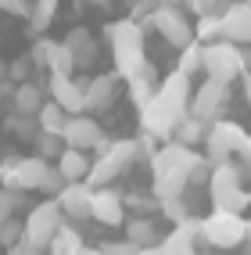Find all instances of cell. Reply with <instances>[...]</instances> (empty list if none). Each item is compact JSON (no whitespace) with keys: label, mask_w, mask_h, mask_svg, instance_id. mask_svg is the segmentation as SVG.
I'll list each match as a JSON object with an SVG mask.
<instances>
[{"label":"cell","mask_w":251,"mask_h":255,"mask_svg":"<svg viewBox=\"0 0 251 255\" xmlns=\"http://www.w3.org/2000/svg\"><path fill=\"white\" fill-rule=\"evenodd\" d=\"M248 237V219L244 216H230V212H212L201 219V241L219 248V252H230L237 248Z\"/></svg>","instance_id":"cell-7"},{"label":"cell","mask_w":251,"mask_h":255,"mask_svg":"<svg viewBox=\"0 0 251 255\" xmlns=\"http://www.w3.org/2000/svg\"><path fill=\"white\" fill-rule=\"evenodd\" d=\"M25 252H29V245H25V241H22V245H14V248H7V255H25Z\"/></svg>","instance_id":"cell-43"},{"label":"cell","mask_w":251,"mask_h":255,"mask_svg":"<svg viewBox=\"0 0 251 255\" xmlns=\"http://www.w3.org/2000/svg\"><path fill=\"white\" fill-rule=\"evenodd\" d=\"M201 155L183 144H162L155 155H151V169H155V187H151V194L162 201H172V198H183V191L190 187V173L197 169Z\"/></svg>","instance_id":"cell-1"},{"label":"cell","mask_w":251,"mask_h":255,"mask_svg":"<svg viewBox=\"0 0 251 255\" xmlns=\"http://www.w3.org/2000/svg\"><path fill=\"white\" fill-rule=\"evenodd\" d=\"M248 72V54H244V47L237 43H208L205 47V76L212 83H223V87H230L233 79H244Z\"/></svg>","instance_id":"cell-5"},{"label":"cell","mask_w":251,"mask_h":255,"mask_svg":"<svg viewBox=\"0 0 251 255\" xmlns=\"http://www.w3.org/2000/svg\"><path fill=\"white\" fill-rule=\"evenodd\" d=\"M155 97L162 105H169V108L187 115L190 112V97H194V79H187L183 72H169L165 79H158V94Z\"/></svg>","instance_id":"cell-15"},{"label":"cell","mask_w":251,"mask_h":255,"mask_svg":"<svg viewBox=\"0 0 251 255\" xmlns=\"http://www.w3.org/2000/svg\"><path fill=\"white\" fill-rule=\"evenodd\" d=\"M140 155V144L137 140H115L111 144V151L104 158H93V165H90V176H86V183L93 187V191H100V187H111V180L122 173V169Z\"/></svg>","instance_id":"cell-9"},{"label":"cell","mask_w":251,"mask_h":255,"mask_svg":"<svg viewBox=\"0 0 251 255\" xmlns=\"http://www.w3.org/2000/svg\"><path fill=\"white\" fill-rule=\"evenodd\" d=\"M244 165H248V173H251V144L244 147Z\"/></svg>","instance_id":"cell-45"},{"label":"cell","mask_w":251,"mask_h":255,"mask_svg":"<svg viewBox=\"0 0 251 255\" xmlns=\"http://www.w3.org/2000/svg\"><path fill=\"white\" fill-rule=\"evenodd\" d=\"M208 198H212V212H230V216H241V212L251 205V191H244L241 169L233 165V162L212 169Z\"/></svg>","instance_id":"cell-3"},{"label":"cell","mask_w":251,"mask_h":255,"mask_svg":"<svg viewBox=\"0 0 251 255\" xmlns=\"http://www.w3.org/2000/svg\"><path fill=\"white\" fill-rule=\"evenodd\" d=\"M244 241H251V219H248V237H244Z\"/></svg>","instance_id":"cell-49"},{"label":"cell","mask_w":251,"mask_h":255,"mask_svg":"<svg viewBox=\"0 0 251 255\" xmlns=\"http://www.w3.org/2000/svg\"><path fill=\"white\" fill-rule=\"evenodd\" d=\"M79 255H104V252H100V248H90V245H86V248H83Z\"/></svg>","instance_id":"cell-46"},{"label":"cell","mask_w":251,"mask_h":255,"mask_svg":"<svg viewBox=\"0 0 251 255\" xmlns=\"http://www.w3.org/2000/svg\"><path fill=\"white\" fill-rule=\"evenodd\" d=\"M0 11H7V14H14V18H32V4L29 0H0Z\"/></svg>","instance_id":"cell-40"},{"label":"cell","mask_w":251,"mask_h":255,"mask_svg":"<svg viewBox=\"0 0 251 255\" xmlns=\"http://www.w3.org/2000/svg\"><path fill=\"white\" fill-rule=\"evenodd\" d=\"M54 18H58V4L54 0H40V4H32V18H29V29L36 32V40L43 36V32L54 25Z\"/></svg>","instance_id":"cell-28"},{"label":"cell","mask_w":251,"mask_h":255,"mask_svg":"<svg viewBox=\"0 0 251 255\" xmlns=\"http://www.w3.org/2000/svg\"><path fill=\"white\" fill-rule=\"evenodd\" d=\"M18 162H22V155H4L0 158V191L18 194Z\"/></svg>","instance_id":"cell-31"},{"label":"cell","mask_w":251,"mask_h":255,"mask_svg":"<svg viewBox=\"0 0 251 255\" xmlns=\"http://www.w3.org/2000/svg\"><path fill=\"white\" fill-rule=\"evenodd\" d=\"M47 173H50V162H43L40 155H32V158H22V162H18V194L40 191Z\"/></svg>","instance_id":"cell-23"},{"label":"cell","mask_w":251,"mask_h":255,"mask_svg":"<svg viewBox=\"0 0 251 255\" xmlns=\"http://www.w3.org/2000/svg\"><path fill=\"white\" fill-rule=\"evenodd\" d=\"M176 72H183L187 79H194L197 72H205V47H201L197 40L190 47H183L179 50V65H176Z\"/></svg>","instance_id":"cell-27"},{"label":"cell","mask_w":251,"mask_h":255,"mask_svg":"<svg viewBox=\"0 0 251 255\" xmlns=\"http://www.w3.org/2000/svg\"><path fill=\"white\" fill-rule=\"evenodd\" d=\"M205 137H208V126L187 115V119H183V123L176 126V137H172V140H176V144H183V147H194V144H201Z\"/></svg>","instance_id":"cell-29"},{"label":"cell","mask_w":251,"mask_h":255,"mask_svg":"<svg viewBox=\"0 0 251 255\" xmlns=\"http://www.w3.org/2000/svg\"><path fill=\"white\" fill-rule=\"evenodd\" d=\"M100 252L104 255H140V248H133L129 241H108V245H100Z\"/></svg>","instance_id":"cell-41"},{"label":"cell","mask_w":251,"mask_h":255,"mask_svg":"<svg viewBox=\"0 0 251 255\" xmlns=\"http://www.w3.org/2000/svg\"><path fill=\"white\" fill-rule=\"evenodd\" d=\"M65 123H69V115H65L54 101H47V105L40 108V115H36V126H40V133H47V137H61Z\"/></svg>","instance_id":"cell-25"},{"label":"cell","mask_w":251,"mask_h":255,"mask_svg":"<svg viewBox=\"0 0 251 255\" xmlns=\"http://www.w3.org/2000/svg\"><path fill=\"white\" fill-rule=\"evenodd\" d=\"M83 248V237H79V230L76 227H61L58 234H54V241H50V248H47V255H79Z\"/></svg>","instance_id":"cell-26"},{"label":"cell","mask_w":251,"mask_h":255,"mask_svg":"<svg viewBox=\"0 0 251 255\" xmlns=\"http://www.w3.org/2000/svg\"><path fill=\"white\" fill-rule=\"evenodd\" d=\"M151 25L158 29L162 40H169L172 47H190L194 43V22L183 4H158L155 14H151Z\"/></svg>","instance_id":"cell-8"},{"label":"cell","mask_w":251,"mask_h":255,"mask_svg":"<svg viewBox=\"0 0 251 255\" xmlns=\"http://www.w3.org/2000/svg\"><path fill=\"white\" fill-rule=\"evenodd\" d=\"M47 72H50V79H72L76 76V58L61 40L54 43V50H50V58H47Z\"/></svg>","instance_id":"cell-24"},{"label":"cell","mask_w":251,"mask_h":255,"mask_svg":"<svg viewBox=\"0 0 251 255\" xmlns=\"http://www.w3.org/2000/svg\"><path fill=\"white\" fill-rule=\"evenodd\" d=\"M158 212H162V216H165V219L172 223V230H176V227H183V223L190 219V209H187V201H183V198L162 201V205H158Z\"/></svg>","instance_id":"cell-34"},{"label":"cell","mask_w":251,"mask_h":255,"mask_svg":"<svg viewBox=\"0 0 251 255\" xmlns=\"http://www.w3.org/2000/svg\"><path fill=\"white\" fill-rule=\"evenodd\" d=\"M43 105H47V101H43V90L36 87V83H22V87H14V97H11V115L36 119Z\"/></svg>","instance_id":"cell-20"},{"label":"cell","mask_w":251,"mask_h":255,"mask_svg":"<svg viewBox=\"0 0 251 255\" xmlns=\"http://www.w3.org/2000/svg\"><path fill=\"white\" fill-rule=\"evenodd\" d=\"M61 140H65V147L90 155V151H93L100 140H104V129H100V123H97L93 115H72L69 123H65Z\"/></svg>","instance_id":"cell-13"},{"label":"cell","mask_w":251,"mask_h":255,"mask_svg":"<svg viewBox=\"0 0 251 255\" xmlns=\"http://www.w3.org/2000/svg\"><path fill=\"white\" fill-rule=\"evenodd\" d=\"M226 97H230V87L205 79V83L194 90V97H190V112H187V115L197 119V123H205V126H212V123H219V119H223Z\"/></svg>","instance_id":"cell-10"},{"label":"cell","mask_w":251,"mask_h":255,"mask_svg":"<svg viewBox=\"0 0 251 255\" xmlns=\"http://www.w3.org/2000/svg\"><path fill=\"white\" fill-rule=\"evenodd\" d=\"M0 97H4V101H11V97H14V83H11V79L0 83Z\"/></svg>","instance_id":"cell-42"},{"label":"cell","mask_w":251,"mask_h":255,"mask_svg":"<svg viewBox=\"0 0 251 255\" xmlns=\"http://www.w3.org/2000/svg\"><path fill=\"white\" fill-rule=\"evenodd\" d=\"M86 87H90V76H72V79H50L47 90L50 101L65 112V115H83L86 112Z\"/></svg>","instance_id":"cell-12"},{"label":"cell","mask_w":251,"mask_h":255,"mask_svg":"<svg viewBox=\"0 0 251 255\" xmlns=\"http://www.w3.org/2000/svg\"><path fill=\"white\" fill-rule=\"evenodd\" d=\"M25 241V219H7V223H0V245L4 248H14V245H22Z\"/></svg>","instance_id":"cell-35"},{"label":"cell","mask_w":251,"mask_h":255,"mask_svg":"<svg viewBox=\"0 0 251 255\" xmlns=\"http://www.w3.org/2000/svg\"><path fill=\"white\" fill-rule=\"evenodd\" d=\"M90 219H97L100 227H119L126 223V198L111 187L93 191V205H90Z\"/></svg>","instance_id":"cell-14"},{"label":"cell","mask_w":251,"mask_h":255,"mask_svg":"<svg viewBox=\"0 0 251 255\" xmlns=\"http://www.w3.org/2000/svg\"><path fill=\"white\" fill-rule=\"evenodd\" d=\"M251 144V133L233 123V119H219V123L208 126V137H205V158L212 165H226L233 155H244V147Z\"/></svg>","instance_id":"cell-4"},{"label":"cell","mask_w":251,"mask_h":255,"mask_svg":"<svg viewBox=\"0 0 251 255\" xmlns=\"http://www.w3.org/2000/svg\"><path fill=\"white\" fill-rule=\"evenodd\" d=\"M183 112H176V108H169V105H162V101L155 97L151 105L140 112V126H144V137H151V140H165V144H172V137H176V126L183 123Z\"/></svg>","instance_id":"cell-11"},{"label":"cell","mask_w":251,"mask_h":255,"mask_svg":"<svg viewBox=\"0 0 251 255\" xmlns=\"http://www.w3.org/2000/svg\"><path fill=\"white\" fill-rule=\"evenodd\" d=\"M29 205L25 194H14V191H0V223H7V219H14L22 209Z\"/></svg>","instance_id":"cell-33"},{"label":"cell","mask_w":251,"mask_h":255,"mask_svg":"<svg viewBox=\"0 0 251 255\" xmlns=\"http://www.w3.org/2000/svg\"><path fill=\"white\" fill-rule=\"evenodd\" d=\"M61 43L72 50V58H76V72H79V69H93V65H97L100 47H97V36H93V32H90L86 25L69 29V36H65Z\"/></svg>","instance_id":"cell-17"},{"label":"cell","mask_w":251,"mask_h":255,"mask_svg":"<svg viewBox=\"0 0 251 255\" xmlns=\"http://www.w3.org/2000/svg\"><path fill=\"white\" fill-rule=\"evenodd\" d=\"M90 165H93V158H90V155L65 147V151H61V158H58V173H61L65 180H69V183H86Z\"/></svg>","instance_id":"cell-22"},{"label":"cell","mask_w":251,"mask_h":255,"mask_svg":"<svg viewBox=\"0 0 251 255\" xmlns=\"http://www.w3.org/2000/svg\"><path fill=\"white\" fill-rule=\"evenodd\" d=\"M58 205H61L65 219H90L93 187H90V183H69V187L58 194Z\"/></svg>","instance_id":"cell-18"},{"label":"cell","mask_w":251,"mask_h":255,"mask_svg":"<svg viewBox=\"0 0 251 255\" xmlns=\"http://www.w3.org/2000/svg\"><path fill=\"white\" fill-rule=\"evenodd\" d=\"M223 40L226 43H237V47H244V43H251V4H226V11H223Z\"/></svg>","instance_id":"cell-16"},{"label":"cell","mask_w":251,"mask_h":255,"mask_svg":"<svg viewBox=\"0 0 251 255\" xmlns=\"http://www.w3.org/2000/svg\"><path fill=\"white\" fill-rule=\"evenodd\" d=\"M61 151H65V140L61 137H47V133H40L36 137V155L47 162V158H61Z\"/></svg>","instance_id":"cell-36"},{"label":"cell","mask_w":251,"mask_h":255,"mask_svg":"<svg viewBox=\"0 0 251 255\" xmlns=\"http://www.w3.org/2000/svg\"><path fill=\"white\" fill-rule=\"evenodd\" d=\"M115 90H119V76H115V72L93 76L90 87H86V112H104V108H111Z\"/></svg>","instance_id":"cell-19"},{"label":"cell","mask_w":251,"mask_h":255,"mask_svg":"<svg viewBox=\"0 0 251 255\" xmlns=\"http://www.w3.org/2000/svg\"><path fill=\"white\" fill-rule=\"evenodd\" d=\"M4 79H7V65H4V61H0V83H4Z\"/></svg>","instance_id":"cell-47"},{"label":"cell","mask_w":251,"mask_h":255,"mask_svg":"<svg viewBox=\"0 0 251 255\" xmlns=\"http://www.w3.org/2000/svg\"><path fill=\"white\" fill-rule=\"evenodd\" d=\"M61 227H65V212H61V205L54 198H47V201H40V205H32L29 216H25V245L47 252Z\"/></svg>","instance_id":"cell-6"},{"label":"cell","mask_w":251,"mask_h":255,"mask_svg":"<svg viewBox=\"0 0 251 255\" xmlns=\"http://www.w3.org/2000/svg\"><path fill=\"white\" fill-rule=\"evenodd\" d=\"M65 187H69V180H65V176L58 173V165H50V173L43 176V187H40V191H43V194H50V198L58 201V194L65 191Z\"/></svg>","instance_id":"cell-37"},{"label":"cell","mask_w":251,"mask_h":255,"mask_svg":"<svg viewBox=\"0 0 251 255\" xmlns=\"http://www.w3.org/2000/svg\"><path fill=\"white\" fill-rule=\"evenodd\" d=\"M25 255H47V252H40V248H29V252H25Z\"/></svg>","instance_id":"cell-48"},{"label":"cell","mask_w":251,"mask_h":255,"mask_svg":"<svg viewBox=\"0 0 251 255\" xmlns=\"http://www.w3.org/2000/svg\"><path fill=\"white\" fill-rule=\"evenodd\" d=\"M4 126L14 133L18 140H36L40 137V126H36V119H22V115H7L4 119Z\"/></svg>","instance_id":"cell-32"},{"label":"cell","mask_w":251,"mask_h":255,"mask_svg":"<svg viewBox=\"0 0 251 255\" xmlns=\"http://www.w3.org/2000/svg\"><path fill=\"white\" fill-rule=\"evenodd\" d=\"M29 69H32V61H29V58L11 61V65H7V79L14 83V87H22V83H29Z\"/></svg>","instance_id":"cell-39"},{"label":"cell","mask_w":251,"mask_h":255,"mask_svg":"<svg viewBox=\"0 0 251 255\" xmlns=\"http://www.w3.org/2000/svg\"><path fill=\"white\" fill-rule=\"evenodd\" d=\"M162 252L165 255H197V241L187 237L183 230H169V237L162 241Z\"/></svg>","instance_id":"cell-30"},{"label":"cell","mask_w":251,"mask_h":255,"mask_svg":"<svg viewBox=\"0 0 251 255\" xmlns=\"http://www.w3.org/2000/svg\"><path fill=\"white\" fill-rule=\"evenodd\" d=\"M104 40L111 43V61H115V76L119 79H137L140 69L147 65L144 58V25L119 18V22H108L104 25Z\"/></svg>","instance_id":"cell-2"},{"label":"cell","mask_w":251,"mask_h":255,"mask_svg":"<svg viewBox=\"0 0 251 255\" xmlns=\"http://www.w3.org/2000/svg\"><path fill=\"white\" fill-rule=\"evenodd\" d=\"M215 255H230V252H215Z\"/></svg>","instance_id":"cell-50"},{"label":"cell","mask_w":251,"mask_h":255,"mask_svg":"<svg viewBox=\"0 0 251 255\" xmlns=\"http://www.w3.org/2000/svg\"><path fill=\"white\" fill-rule=\"evenodd\" d=\"M140 255H165V252H162V245H155V248H140Z\"/></svg>","instance_id":"cell-44"},{"label":"cell","mask_w":251,"mask_h":255,"mask_svg":"<svg viewBox=\"0 0 251 255\" xmlns=\"http://www.w3.org/2000/svg\"><path fill=\"white\" fill-rule=\"evenodd\" d=\"M126 241H129L133 248H155V245H162L155 219H151V216H133V219H126Z\"/></svg>","instance_id":"cell-21"},{"label":"cell","mask_w":251,"mask_h":255,"mask_svg":"<svg viewBox=\"0 0 251 255\" xmlns=\"http://www.w3.org/2000/svg\"><path fill=\"white\" fill-rule=\"evenodd\" d=\"M50 50H54V40L40 36L36 43H32V50H29V61H32V65H40V69H47V58H50Z\"/></svg>","instance_id":"cell-38"}]
</instances>
